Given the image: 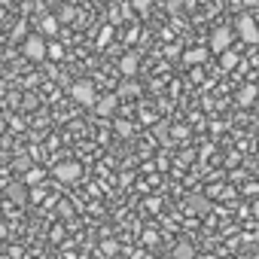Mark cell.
<instances>
[{
  "mask_svg": "<svg viewBox=\"0 0 259 259\" xmlns=\"http://www.w3.org/2000/svg\"><path fill=\"white\" fill-rule=\"evenodd\" d=\"M232 40H235V34H232V28H217V31L210 34V52H217V55H223V52H229V46H232Z\"/></svg>",
  "mask_w": 259,
  "mask_h": 259,
  "instance_id": "1",
  "label": "cell"
},
{
  "mask_svg": "<svg viewBox=\"0 0 259 259\" xmlns=\"http://www.w3.org/2000/svg\"><path fill=\"white\" fill-rule=\"evenodd\" d=\"M238 34H241V40H244V43L259 46V25H256V19L241 16V19H238Z\"/></svg>",
  "mask_w": 259,
  "mask_h": 259,
  "instance_id": "2",
  "label": "cell"
},
{
  "mask_svg": "<svg viewBox=\"0 0 259 259\" xmlns=\"http://www.w3.org/2000/svg\"><path fill=\"white\" fill-rule=\"evenodd\" d=\"M55 180H61V183H73V180H79V174H82V168L76 165V162H61V165H55Z\"/></svg>",
  "mask_w": 259,
  "mask_h": 259,
  "instance_id": "3",
  "label": "cell"
},
{
  "mask_svg": "<svg viewBox=\"0 0 259 259\" xmlns=\"http://www.w3.org/2000/svg\"><path fill=\"white\" fill-rule=\"evenodd\" d=\"M25 55H28V61H43L46 58V40L43 37H28L25 40Z\"/></svg>",
  "mask_w": 259,
  "mask_h": 259,
  "instance_id": "4",
  "label": "cell"
},
{
  "mask_svg": "<svg viewBox=\"0 0 259 259\" xmlns=\"http://www.w3.org/2000/svg\"><path fill=\"white\" fill-rule=\"evenodd\" d=\"M73 101H79V104H95V85L92 82H76L73 85Z\"/></svg>",
  "mask_w": 259,
  "mask_h": 259,
  "instance_id": "5",
  "label": "cell"
},
{
  "mask_svg": "<svg viewBox=\"0 0 259 259\" xmlns=\"http://www.w3.org/2000/svg\"><path fill=\"white\" fill-rule=\"evenodd\" d=\"M116 104H119V95H104V98L98 101V113H101V116H113V113H116Z\"/></svg>",
  "mask_w": 259,
  "mask_h": 259,
  "instance_id": "6",
  "label": "cell"
},
{
  "mask_svg": "<svg viewBox=\"0 0 259 259\" xmlns=\"http://www.w3.org/2000/svg\"><path fill=\"white\" fill-rule=\"evenodd\" d=\"M119 67H122V73H125V76H135V73H138V55H135V52H128V55H122Z\"/></svg>",
  "mask_w": 259,
  "mask_h": 259,
  "instance_id": "7",
  "label": "cell"
},
{
  "mask_svg": "<svg viewBox=\"0 0 259 259\" xmlns=\"http://www.w3.org/2000/svg\"><path fill=\"white\" fill-rule=\"evenodd\" d=\"M7 192H10V198H13V201H25V198H28L25 183H10V189H7Z\"/></svg>",
  "mask_w": 259,
  "mask_h": 259,
  "instance_id": "8",
  "label": "cell"
},
{
  "mask_svg": "<svg viewBox=\"0 0 259 259\" xmlns=\"http://www.w3.org/2000/svg\"><path fill=\"white\" fill-rule=\"evenodd\" d=\"M204 58H207V52H204V49H189V52L183 55V61H186V64H201Z\"/></svg>",
  "mask_w": 259,
  "mask_h": 259,
  "instance_id": "9",
  "label": "cell"
},
{
  "mask_svg": "<svg viewBox=\"0 0 259 259\" xmlns=\"http://www.w3.org/2000/svg\"><path fill=\"white\" fill-rule=\"evenodd\" d=\"M256 98H259L256 85H247V89H241V95H238V101H241V104H253Z\"/></svg>",
  "mask_w": 259,
  "mask_h": 259,
  "instance_id": "10",
  "label": "cell"
},
{
  "mask_svg": "<svg viewBox=\"0 0 259 259\" xmlns=\"http://www.w3.org/2000/svg\"><path fill=\"white\" fill-rule=\"evenodd\" d=\"M174 259H192V244H186V241L177 244L174 247Z\"/></svg>",
  "mask_w": 259,
  "mask_h": 259,
  "instance_id": "11",
  "label": "cell"
},
{
  "mask_svg": "<svg viewBox=\"0 0 259 259\" xmlns=\"http://www.w3.org/2000/svg\"><path fill=\"white\" fill-rule=\"evenodd\" d=\"M58 31V19L55 16H46L43 19V34H55Z\"/></svg>",
  "mask_w": 259,
  "mask_h": 259,
  "instance_id": "12",
  "label": "cell"
},
{
  "mask_svg": "<svg viewBox=\"0 0 259 259\" xmlns=\"http://www.w3.org/2000/svg\"><path fill=\"white\" fill-rule=\"evenodd\" d=\"M119 95H122V98H135V95H141V89H138L135 82H125V85L119 89Z\"/></svg>",
  "mask_w": 259,
  "mask_h": 259,
  "instance_id": "13",
  "label": "cell"
},
{
  "mask_svg": "<svg viewBox=\"0 0 259 259\" xmlns=\"http://www.w3.org/2000/svg\"><path fill=\"white\" fill-rule=\"evenodd\" d=\"M235 64H238V58L232 52H223V70H235Z\"/></svg>",
  "mask_w": 259,
  "mask_h": 259,
  "instance_id": "14",
  "label": "cell"
},
{
  "mask_svg": "<svg viewBox=\"0 0 259 259\" xmlns=\"http://www.w3.org/2000/svg\"><path fill=\"white\" fill-rule=\"evenodd\" d=\"M40 180H43V171H37V168H34V171H28L25 186H34V183H40Z\"/></svg>",
  "mask_w": 259,
  "mask_h": 259,
  "instance_id": "15",
  "label": "cell"
},
{
  "mask_svg": "<svg viewBox=\"0 0 259 259\" xmlns=\"http://www.w3.org/2000/svg\"><path fill=\"white\" fill-rule=\"evenodd\" d=\"M55 19H58V22H70V19H73V7H61Z\"/></svg>",
  "mask_w": 259,
  "mask_h": 259,
  "instance_id": "16",
  "label": "cell"
},
{
  "mask_svg": "<svg viewBox=\"0 0 259 259\" xmlns=\"http://www.w3.org/2000/svg\"><path fill=\"white\" fill-rule=\"evenodd\" d=\"M150 7H153V0H135V10L138 13H150Z\"/></svg>",
  "mask_w": 259,
  "mask_h": 259,
  "instance_id": "17",
  "label": "cell"
},
{
  "mask_svg": "<svg viewBox=\"0 0 259 259\" xmlns=\"http://www.w3.org/2000/svg\"><path fill=\"white\" fill-rule=\"evenodd\" d=\"M46 52H49L52 58H61V46H46Z\"/></svg>",
  "mask_w": 259,
  "mask_h": 259,
  "instance_id": "18",
  "label": "cell"
},
{
  "mask_svg": "<svg viewBox=\"0 0 259 259\" xmlns=\"http://www.w3.org/2000/svg\"><path fill=\"white\" fill-rule=\"evenodd\" d=\"M107 40H110V25H107V28L101 31V37H98V43H107Z\"/></svg>",
  "mask_w": 259,
  "mask_h": 259,
  "instance_id": "19",
  "label": "cell"
},
{
  "mask_svg": "<svg viewBox=\"0 0 259 259\" xmlns=\"http://www.w3.org/2000/svg\"><path fill=\"white\" fill-rule=\"evenodd\" d=\"M4 16H7V13H4V7H0V22H4Z\"/></svg>",
  "mask_w": 259,
  "mask_h": 259,
  "instance_id": "20",
  "label": "cell"
},
{
  "mask_svg": "<svg viewBox=\"0 0 259 259\" xmlns=\"http://www.w3.org/2000/svg\"><path fill=\"white\" fill-rule=\"evenodd\" d=\"M256 110H259V98H256Z\"/></svg>",
  "mask_w": 259,
  "mask_h": 259,
  "instance_id": "21",
  "label": "cell"
}]
</instances>
